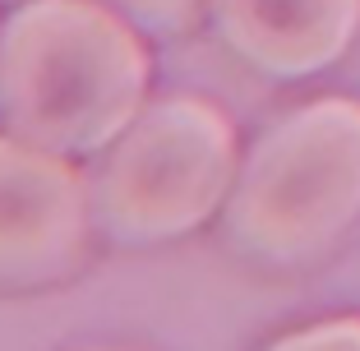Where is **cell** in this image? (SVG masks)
I'll use <instances>...</instances> for the list:
<instances>
[{"instance_id": "obj_1", "label": "cell", "mask_w": 360, "mask_h": 351, "mask_svg": "<svg viewBox=\"0 0 360 351\" xmlns=\"http://www.w3.org/2000/svg\"><path fill=\"white\" fill-rule=\"evenodd\" d=\"M143 32L102 0H23L0 23V129L75 162L148 102Z\"/></svg>"}, {"instance_id": "obj_2", "label": "cell", "mask_w": 360, "mask_h": 351, "mask_svg": "<svg viewBox=\"0 0 360 351\" xmlns=\"http://www.w3.org/2000/svg\"><path fill=\"white\" fill-rule=\"evenodd\" d=\"M360 217V102L314 97L277 116L240 158L222 236L259 264H309Z\"/></svg>"}, {"instance_id": "obj_3", "label": "cell", "mask_w": 360, "mask_h": 351, "mask_svg": "<svg viewBox=\"0 0 360 351\" xmlns=\"http://www.w3.org/2000/svg\"><path fill=\"white\" fill-rule=\"evenodd\" d=\"M240 171L236 125L194 93H167L88 162L97 236L111 245H167L222 213Z\"/></svg>"}, {"instance_id": "obj_4", "label": "cell", "mask_w": 360, "mask_h": 351, "mask_svg": "<svg viewBox=\"0 0 360 351\" xmlns=\"http://www.w3.org/2000/svg\"><path fill=\"white\" fill-rule=\"evenodd\" d=\"M88 171L0 129V291H46L84 273L93 250Z\"/></svg>"}, {"instance_id": "obj_5", "label": "cell", "mask_w": 360, "mask_h": 351, "mask_svg": "<svg viewBox=\"0 0 360 351\" xmlns=\"http://www.w3.org/2000/svg\"><path fill=\"white\" fill-rule=\"evenodd\" d=\"M217 42L268 79L338 65L360 32V0H208Z\"/></svg>"}, {"instance_id": "obj_6", "label": "cell", "mask_w": 360, "mask_h": 351, "mask_svg": "<svg viewBox=\"0 0 360 351\" xmlns=\"http://www.w3.org/2000/svg\"><path fill=\"white\" fill-rule=\"evenodd\" d=\"M102 5L120 10L148 37H176V32L194 28V19L208 10V0H102Z\"/></svg>"}, {"instance_id": "obj_7", "label": "cell", "mask_w": 360, "mask_h": 351, "mask_svg": "<svg viewBox=\"0 0 360 351\" xmlns=\"http://www.w3.org/2000/svg\"><path fill=\"white\" fill-rule=\"evenodd\" d=\"M264 351H360V314H333V319L305 324L296 333H282Z\"/></svg>"}, {"instance_id": "obj_8", "label": "cell", "mask_w": 360, "mask_h": 351, "mask_svg": "<svg viewBox=\"0 0 360 351\" xmlns=\"http://www.w3.org/2000/svg\"><path fill=\"white\" fill-rule=\"evenodd\" d=\"M79 351H111V347H79Z\"/></svg>"}]
</instances>
